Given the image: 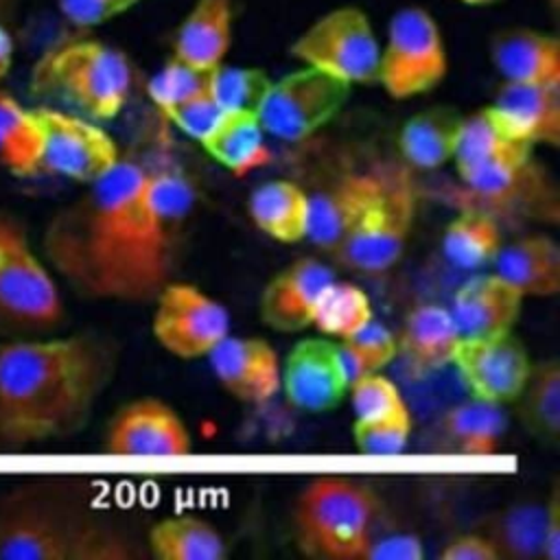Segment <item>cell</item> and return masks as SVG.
Here are the masks:
<instances>
[{
	"label": "cell",
	"mask_w": 560,
	"mask_h": 560,
	"mask_svg": "<svg viewBox=\"0 0 560 560\" xmlns=\"http://www.w3.org/2000/svg\"><path fill=\"white\" fill-rule=\"evenodd\" d=\"M348 387L337 341L324 335L300 339L280 363V389L300 411H330L341 405Z\"/></svg>",
	"instance_id": "9a60e30c"
},
{
	"label": "cell",
	"mask_w": 560,
	"mask_h": 560,
	"mask_svg": "<svg viewBox=\"0 0 560 560\" xmlns=\"http://www.w3.org/2000/svg\"><path fill=\"white\" fill-rule=\"evenodd\" d=\"M147 547L158 560H221L228 553L223 534L197 514L155 521L147 532Z\"/></svg>",
	"instance_id": "f1b7e54d"
},
{
	"label": "cell",
	"mask_w": 560,
	"mask_h": 560,
	"mask_svg": "<svg viewBox=\"0 0 560 560\" xmlns=\"http://www.w3.org/2000/svg\"><path fill=\"white\" fill-rule=\"evenodd\" d=\"M265 138L258 114L223 112L199 144L217 164L234 175H243L267 162L269 147Z\"/></svg>",
	"instance_id": "f546056e"
},
{
	"label": "cell",
	"mask_w": 560,
	"mask_h": 560,
	"mask_svg": "<svg viewBox=\"0 0 560 560\" xmlns=\"http://www.w3.org/2000/svg\"><path fill=\"white\" fill-rule=\"evenodd\" d=\"M112 542L92 525L33 494H13L0 508L2 560L103 558Z\"/></svg>",
	"instance_id": "52a82bcc"
},
{
	"label": "cell",
	"mask_w": 560,
	"mask_h": 560,
	"mask_svg": "<svg viewBox=\"0 0 560 560\" xmlns=\"http://www.w3.org/2000/svg\"><path fill=\"white\" fill-rule=\"evenodd\" d=\"M354 448L372 457H392L407 448L411 438V413H400L381 420H352Z\"/></svg>",
	"instance_id": "ab89813d"
},
{
	"label": "cell",
	"mask_w": 560,
	"mask_h": 560,
	"mask_svg": "<svg viewBox=\"0 0 560 560\" xmlns=\"http://www.w3.org/2000/svg\"><path fill=\"white\" fill-rule=\"evenodd\" d=\"M61 322L63 300L55 273L33 247L24 223L0 210V326L37 335Z\"/></svg>",
	"instance_id": "5b68a950"
},
{
	"label": "cell",
	"mask_w": 560,
	"mask_h": 560,
	"mask_svg": "<svg viewBox=\"0 0 560 560\" xmlns=\"http://www.w3.org/2000/svg\"><path fill=\"white\" fill-rule=\"evenodd\" d=\"M57 208L44 260L79 298L149 304L173 280L175 208L164 179L131 158Z\"/></svg>",
	"instance_id": "6da1fadb"
},
{
	"label": "cell",
	"mask_w": 560,
	"mask_h": 560,
	"mask_svg": "<svg viewBox=\"0 0 560 560\" xmlns=\"http://www.w3.org/2000/svg\"><path fill=\"white\" fill-rule=\"evenodd\" d=\"M381 184V168L346 171L311 195L306 241L326 256H335L348 241Z\"/></svg>",
	"instance_id": "e0dca14e"
},
{
	"label": "cell",
	"mask_w": 560,
	"mask_h": 560,
	"mask_svg": "<svg viewBox=\"0 0 560 560\" xmlns=\"http://www.w3.org/2000/svg\"><path fill=\"white\" fill-rule=\"evenodd\" d=\"M381 44L368 15L341 7L311 24L293 44L291 55L304 66L324 70L348 85H374Z\"/></svg>",
	"instance_id": "9c48e42d"
},
{
	"label": "cell",
	"mask_w": 560,
	"mask_h": 560,
	"mask_svg": "<svg viewBox=\"0 0 560 560\" xmlns=\"http://www.w3.org/2000/svg\"><path fill=\"white\" fill-rule=\"evenodd\" d=\"M350 88L324 70L304 66L280 81H271L258 109V120L271 138L284 142L304 140L339 114Z\"/></svg>",
	"instance_id": "8fae6325"
},
{
	"label": "cell",
	"mask_w": 560,
	"mask_h": 560,
	"mask_svg": "<svg viewBox=\"0 0 560 560\" xmlns=\"http://www.w3.org/2000/svg\"><path fill=\"white\" fill-rule=\"evenodd\" d=\"M542 505L518 503L488 516L477 529L483 534L499 560H534L542 558Z\"/></svg>",
	"instance_id": "d6a6232c"
},
{
	"label": "cell",
	"mask_w": 560,
	"mask_h": 560,
	"mask_svg": "<svg viewBox=\"0 0 560 560\" xmlns=\"http://www.w3.org/2000/svg\"><path fill=\"white\" fill-rule=\"evenodd\" d=\"M37 114L44 131L42 171L88 186L122 160L118 144L96 120L55 107H37Z\"/></svg>",
	"instance_id": "7c38bea8"
},
{
	"label": "cell",
	"mask_w": 560,
	"mask_h": 560,
	"mask_svg": "<svg viewBox=\"0 0 560 560\" xmlns=\"http://www.w3.org/2000/svg\"><path fill=\"white\" fill-rule=\"evenodd\" d=\"M503 245L499 219L488 208H464L442 232L444 258L464 271H479L492 265Z\"/></svg>",
	"instance_id": "4dcf8cb0"
},
{
	"label": "cell",
	"mask_w": 560,
	"mask_h": 560,
	"mask_svg": "<svg viewBox=\"0 0 560 560\" xmlns=\"http://www.w3.org/2000/svg\"><path fill=\"white\" fill-rule=\"evenodd\" d=\"M101 448L112 457H184L192 448V435L166 400L138 396L109 416Z\"/></svg>",
	"instance_id": "4fadbf2b"
},
{
	"label": "cell",
	"mask_w": 560,
	"mask_h": 560,
	"mask_svg": "<svg viewBox=\"0 0 560 560\" xmlns=\"http://www.w3.org/2000/svg\"><path fill=\"white\" fill-rule=\"evenodd\" d=\"M464 114L448 105L422 109L407 118L398 136V149L407 166L433 171L453 162Z\"/></svg>",
	"instance_id": "484cf974"
},
{
	"label": "cell",
	"mask_w": 560,
	"mask_h": 560,
	"mask_svg": "<svg viewBox=\"0 0 560 560\" xmlns=\"http://www.w3.org/2000/svg\"><path fill=\"white\" fill-rule=\"evenodd\" d=\"M459 2H464L468 7H490V4H494L499 0H459Z\"/></svg>",
	"instance_id": "7dc6e473"
},
{
	"label": "cell",
	"mask_w": 560,
	"mask_h": 560,
	"mask_svg": "<svg viewBox=\"0 0 560 560\" xmlns=\"http://www.w3.org/2000/svg\"><path fill=\"white\" fill-rule=\"evenodd\" d=\"M492 105L499 107L534 147H560V83L503 81Z\"/></svg>",
	"instance_id": "d4e9b609"
},
{
	"label": "cell",
	"mask_w": 560,
	"mask_h": 560,
	"mask_svg": "<svg viewBox=\"0 0 560 560\" xmlns=\"http://www.w3.org/2000/svg\"><path fill=\"white\" fill-rule=\"evenodd\" d=\"M503 405L466 398L453 405L440 422L444 442L453 453L464 457H490L501 448L505 435Z\"/></svg>",
	"instance_id": "83f0119b"
},
{
	"label": "cell",
	"mask_w": 560,
	"mask_h": 560,
	"mask_svg": "<svg viewBox=\"0 0 560 560\" xmlns=\"http://www.w3.org/2000/svg\"><path fill=\"white\" fill-rule=\"evenodd\" d=\"M335 278L332 267L315 256H300L291 260L260 289V322L282 335H295L311 328L317 302Z\"/></svg>",
	"instance_id": "2e32d148"
},
{
	"label": "cell",
	"mask_w": 560,
	"mask_h": 560,
	"mask_svg": "<svg viewBox=\"0 0 560 560\" xmlns=\"http://www.w3.org/2000/svg\"><path fill=\"white\" fill-rule=\"evenodd\" d=\"M118 343L101 332L31 335L0 343V453L81 433L109 389Z\"/></svg>",
	"instance_id": "7a4b0ae2"
},
{
	"label": "cell",
	"mask_w": 560,
	"mask_h": 560,
	"mask_svg": "<svg viewBox=\"0 0 560 560\" xmlns=\"http://www.w3.org/2000/svg\"><path fill=\"white\" fill-rule=\"evenodd\" d=\"M7 2H9V0H0V9H7Z\"/></svg>",
	"instance_id": "c3c4849f"
},
{
	"label": "cell",
	"mask_w": 560,
	"mask_h": 560,
	"mask_svg": "<svg viewBox=\"0 0 560 560\" xmlns=\"http://www.w3.org/2000/svg\"><path fill=\"white\" fill-rule=\"evenodd\" d=\"M271 79L260 68H232L219 66L212 74L210 94L223 112H252L258 114Z\"/></svg>",
	"instance_id": "8d00e7d4"
},
{
	"label": "cell",
	"mask_w": 560,
	"mask_h": 560,
	"mask_svg": "<svg viewBox=\"0 0 560 560\" xmlns=\"http://www.w3.org/2000/svg\"><path fill=\"white\" fill-rule=\"evenodd\" d=\"M182 133L188 138L201 142L206 133L217 125L223 109L214 101V96L208 92H201L197 96H190L186 101H179L162 112Z\"/></svg>",
	"instance_id": "60d3db41"
},
{
	"label": "cell",
	"mask_w": 560,
	"mask_h": 560,
	"mask_svg": "<svg viewBox=\"0 0 560 560\" xmlns=\"http://www.w3.org/2000/svg\"><path fill=\"white\" fill-rule=\"evenodd\" d=\"M247 214L265 236L293 245L306 241L311 195L291 179H269L249 192Z\"/></svg>",
	"instance_id": "cb8c5ba5"
},
{
	"label": "cell",
	"mask_w": 560,
	"mask_h": 560,
	"mask_svg": "<svg viewBox=\"0 0 560 560\" xmlns=\"http://www.w3.org/2000/svg\"><path fill=\"white\" fill-rule=\"evenodd\" d=\"M448 70L446 48L433 15L422 7L394 13L378 52L376 83L398 101L431 92Z\"/></svg>",
	"instance_id": "ba28073f"
},
{
	"label": "cell",
	"mask_w": 560,
	"mask_h": 560,
	"mask_svg": "<svg viewBox=\"0 0 560 560\" xmlns=\"http://www.w3.org/2000/svg\"><path fill=\"white\" fill-rule=\"evenodd\" d=\"M232 0H197L173 39V57L199 66L219 68L232 44Z\"/></svg>",
	"instance_id": "603a6c76"
},
{
	"label": "cell",
	"mask_w": 560,
	"mask_h": 560,
	"mask_svg": "<svg viewBox=\"0 0 560 560\" xmlns=\"http://www.w3.org/2000/svg\"><path fill=\"white\" fill-rule=\"evenodd\" d=\"M424 556L422 540L416 536L398 534L387 538H374L365 560H420Z\"/></svg>",
	"instance_id": "ee69618b"
},
{
	"label": "cell",
	"mask_w": 560,
	"mask_h": 560,
	"mask_svg": "<svg viewBox=\"0 0 560 560\" xmlns=\"http://www.w3.org/2000/svg\"><path fill=\"white\" fill-rule=\"evenodd\" d=\"M492 271L505 278L521 295L553 298L560 293V245L547 232H529L503 241Z\"/></svg>",
	"instance_id": "44dd1931"
},
{
	"label": "cell",
	"mask_w": 560,
	"mask_h": 560,
	"mask_svg": "<svg viewBox=\"0 0 560 560\" xmlns=\"http://www.w3.org/2000/svg\"><path fill=\"white\" fill-rule=\"evenodd\" d=\"M44 131L35 109L22 105L13 94L0 90V166L13 177L42 173Z\"/></svg>",
	"instance_id": "1f68e13d"
},
{
	"label": "cell",
	"mask_w": 560,
	"mask_h": 560,
	"mask_svg": "<svg viewBox=\"0 0 560 560\" xmlns=\"http://www.w3.org/2000/svg\"><path fill=\"white\" fill-rule=\"evenodd\" d=\"M381 514L383 501L365 481L317 475L293 499V542L313 560H365Z\"/></svg>",
	"instance_id": "3957f363"
},
{
	"label": "cell",
	"mask_w": 560,
	"mask_h": 560,
	"mask_svg": "<svg viewBox=\"0 0 560 560\" xmlns=\"http://www.w3.org/2000/svg\"><path fill=\"white\" fill-rule=\"evenodd\" d=\"M140 0H57L63 18L77 26H98L136 7Z\"/></svg>",
	"instance_id": "b9f144b4"
},
{
	"label": "cell",
	"mask_w": 560,
	"mask_h": 560,
	"mask_svg": "<svg viewBox=\"0 0 560 560\" xmlns=\"http://www.w3.org/2000/svg\"><path fill=\"white\" fill-rule=\"evenodd\" d=\"M217 383L238 402L265 405L280 392V357L262 337H223L206 357Z\"/></svg>",
	"instance_id": "ac0fdd59"
},
{
	"label": "cell",
	"mask_w": 560,
	"mask_h": 560,
	"mask_svg": "<svg viewBox=\"0 0 560 560\" xmlns=\"http://www.w3.org/2000/svg\"><path fill=\"white\" fill-rule=\"evenodd\" d=\"M13 37L7 26L0 22V79H4L13 66Z\"/></svg>",
	"instance_id": "bcb514c9"
},
{
	"label": "cell",
	"mask_w": 560,
	"mask_h": 560,
	"mask_svg": "<svg viewBox=\"0 0 560 560\" xmlns=\"http://www.w3.org/2000/svg\"><path fill=\"white\" fill-rule=\"evenodd\" d=\"M490 61L508 83H560V42L534 28H503L490 39Z\"/></svg>",
	"instance_id": "7402d4cb"
},
{
	"label": "cell",
	"mask_w": 560,
	"mask_h": 560,
	"mask_svg": "<svg viewBox=\"0 0 560 560\" xmlns=\"http://www.w3.org/2000/svg\"><path fill=\"white\" fill-rule=\"evenodd\" d=\"M341 365L348 381H357L372 372H383L396 359V335L372 319L357 335L337 341Z\"/></svg>",
	"instance_id": "d590c367"
},
{
	"label": "cell",
	"mask_w": 560,
	"mask_h": 560,
	"mask_svg": "<svg viewBox=\"0 0 560 560\" xmlns=\"http://www.w3.org/2000/svg\"><path fill=\"white\" fill-rule=\"evenodd\" d=\"M151 304V335L175 359H206L230 335V311L192 282L168 280Z\"/></svg>",
	"instance_id": "30bf717a"
},
{
	"label": "cell",
	"mask_w": 560,
	"mask_h": 560,
	"mask_svg": "<svg viewBox=\"0 0 560 560\" xmlns=\"http://www.w3.org/2000/svg\"><path fill=\"white\" fill-rule=\"evenodd\" d=\"M346 396L350 398L352 416L357 422L411 413L400 387L383 372H372L352 381Z\"/></svg>",
	"instance_id": "f35d334b"
},
{
	"label": "cell",
	"mask_w": 560,
	"mask_h": 560,
	"mask_svg": "<svg viewBox=\"0 0 560 560\" xmlns=\"http://www.w3.org/2000/svg\"><path fill=\"white\" fill-rule=\"evenodd\" d=\"M214 70L186 63L171 55V59L149 79L147 92H149L151 101L158 105V109L164 112L166 107H171L179 101H186L190 96L208 92Z\"/></svg>",
	"instance_id": "74e56055"
},
{
	"label": "cell",
	"mask_w": 560,
	"mask_h": 560,
	"mask_svg": "<svg viewBox=\"0 0 560 560\" xmlns=\"http://www.w3.org/2000/svg\"><path fill=\"white\" fill-rule=\"evenodd\" d=\"M33 81L42 92H52L83 116L103 122L127 105L133 72L122 50L98 39H74L48 50Z\"/></svg>",
	"instance_id": "277c9868"
},
{
	"label": "cell",
	"mask_w": 560,
	"mask_h": 560,
	"mask_svg": "<svg viewBox=\"0 0 560 560\" xmlns=\"http://www.w3.org/2000/svg\"><path fill=\"white\" fill-rule=\"evenodd\" d=\"M542 558L560 560V481L556 479L542 503Z\"/></svg>",
	"instance_id": "f6af8a7d"
},
{
	"label": "cell",
	"mask_w": 560,
	"mask_h": 560,
	"mask_svg": "<svg viewBox=\"0 0 560 560\" xmlns=\"http://www.w3.org/2000/svg\"><path fill=\"white\" fill-rule=\"evenodd\" d=\"M459 341L462 335L448 306L418 304L407 313L396 335V359L413 378H424L451 368Z\"/></svg>",
	"instance_id": "ffe728a7"
},
{
	"label": "cell",
	"mask_w": 560,
	"mask_h": 560,
	"mask_svg": "<svg viewBox=\"0 0 560 560\" xmlns=\"http://www.w3.org/2000/svg\"><path fill=\"white\" fill-rule=\"evenodd\" d=\"M451 368L470 398L510 405L532 368L525 343L512 332L494 337H462Z\"/></svg>",
	"instance_id": "5bb4252c"
},
{
	"label": "cell",
	"mask_w": 560,
	"mask_h": 560,
	"mask_svg": "<svg viewBox=\"0 0 560 560\" xmlns=\"http://www.w3.org/2000/svg\"><path fill=\"white\" fill-rule=\"evenodd\" d=\"M416 210L418 190L409 166H383L374 199L332 260L346 269L372 276L392 269L407 247Z\"/></svg>",
	"instance_id": "8992f818"
},
{
	"label": "cell",
	"mask_w": 560,
	"mask_h": 560,
	"mask_svg": "<svg viewBox=\"0 0 560 560\" xmlns=\"http://www.w3.org/2000/svg\"><path fill=\"white\" fill-rule=\"evenodd\" d=\"M518 142H529V140L492 103L477 109L470 116H464L457 151L453 158L457 177L475 168L483 160L492 158L494 153L503 151L505 147H512Z\"/></svg>",
	"instance_id": "836d02e7"
},
{
	"label": "cell",
	"mask_w": 560,
	"mask_h": 560,
	"mask_svg": "<svg viewBox=\"0 0 560 560\" xmlns=\"http://www.w3.org/2000/svg\"><path fill=\"white\" fill-rule=\"evenodd\" d=\"M440 560H499L492 542L479 532L457 534L440 549Z\"/></svg>",
	"instance_id": "7bdbcfd3"
},
{
	"label": "cell",
	"mask_w": 560,
	"mask_h": 560,
	"mask_svg": "<svg viewBox=\"0 0 560 560\" xmlns=\"http://www.w3.org/2000/svg\"><path fill=\"white\" fill-rule=\"evenodd\" d=\"M372 319L374 306L368 293L352 282H339L335 278L317 302L313 326L324 337L341 341L363 330Z\"/></svg>",
	"instance_id": "e575fe53"
},
{
	"label": "cell",
	"mask_w": 560,
	"mask_h": 560,
	"mask_svg": "<svg viewBox=\"0 0 560 560\" xmlns=\"http://www.w3.org/2000/svg\"><path fill=\"white\" fill-rule=\"evenodd\" d=\"M525 298L499 273H472L464 280L448 306L462 337H494L512 332Z\"/></svg>",
	"instance_id": "d6986e66"
},
{
	"label": "cell",
	"mask_w": 560,
	"mask_h": 560,
	"mask_svg": "<svg viewBox=\"0 0 560 560\" xmlns=\"http://www.w3.org/2000/svg\"><path fill=\"white\" fill-rule=\"evenodd\" d=\"M514 416L521 427L545 444L560 440V359L532 361L527 378L514 400Z\"/></svg>",
	"instance_id": "4316f807"
}]
</instances>
